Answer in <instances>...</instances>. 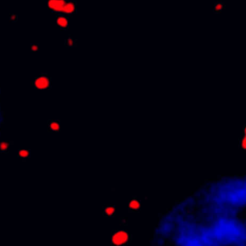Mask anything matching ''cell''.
I'll list each match as a JSON object with an SVG mask.
<instances>
[{"mask_svg":"<svg viewBox=\"0 0 246 246\" xmlns=\"http://www.w3.org/2000/svg\"><path fill=\"white\" fill-rule=\"evenodd\" d=\"M66 2V0H47V5L49 9L55 12L61 13Z\"/></svg>","mask_w":246,"mask_h":246,"instance_id":"6da1fadb","label":"cell"},{"mask_svg":"<svg viewBox=\"0 0 246 246\" xmlns=\"http://www.w3.org/2000/svg\"><path fill=\"white\" fill-rule=\"evenodd\" d=\"M129 235L127 232L123 231L117 232L112 237V242L116 245H122L128 241Z\"/></svg>","mask_w":246,"mask_h":246,"instance_id":"7a4b0ae2","label":"cell"},{"mask_svg":"<svg viewBox=\"0 0 246 246\" xmlns=\"http://www.w3.org/2000/svg\"><path fill=\"white\" fill-rule=\"evenodd\" d=\"M51 85V80L46 75H42L38 77L35 81V86L37 89H46Z\"/></svg>","mask_w":246,"mask_h":246,"instance_id":"3957f363","label":"cell"},{"mask_svg":"<svg viewBox=\"0 0 246 246\" xmlns=\"http://www.w3.org/2000/svg\"><path fill=\"white\" fill-rule=\"evenodd\" d=\"M77 11V4L75 2H66L63 9L62 10V14L64 15H71L74 14Z\"/></svg>","mask_w":246,"mask_h":246,"instance_id":"277c9868","label":"cell"},{"mask_svg":"<svg viewBox=\"0 0 246 246\" xmlns=\"http://www.w3.org/2000/svg\"><path fill=\"white\" fill-rule=\"evenodd\" d=\"M56 24L62 29H67L69 24V19L64 15H60L56 17Z\"/></svg>","mask_w":246,"mask_h":246,"instance_id":"5b68a950","label":"cell"},{"mask_svg":"<svg viewBox=\"0 0 246 246\" xmlns=\"http://www.w3.org/2000/svg\"><path fill=\"white\" fill-rule=\"evenodd\" d=\"M49 129L52 132H58L61 130V123L59 121H51L49 123Z\"/></svg>","mask_w":246,"mask_h":246,"instance_id":"8992f818","label":"cell"},{"mask_svg":"<svg viewBox=\"0 0 246 246\" xmlns=\"http://www.w3.org/2000/svg\"><path fill=\"white\" fill-rule=\"evenodd\" d=\"M129 207L132 209V210H138L140 207V202L138 199H133L129 202Z\"/></svg>","mask_w":246,"mask_h":246,"instance_id":"52a82bcc","label":"cell"},{"mask_svg":"<svg viewBox=\"0 0 246 246\" xmlns=\"http://www.w3.org/2000/svg\"><path fill=\"white\" fill-rule=\"evenodd\" d=\"M225 9V5L222 3V2H218L217 3L214 4V12H217V13H220L223 11Z\"/></svg>","mask_w":246,"mask_h":246,"instance_id":"ba28073f","label":"cell"},{"mask_svg":"<svg viewBox=\"0 0 246 246\" xmlns=\"http://www.w3.org/2000/svg\"><path fill=\"white\" fill-rule=\"evenodd\" d=\"M76 44V40L73 38H69L66 40L65 42V46L67 47H73Z\"/></svg>","mask_w":246,"mask_h":246,"instance_id":"9c48e42d","label":"cell"},{"mask_svg":"<svg viewBox=\"0 0 246 246\" xmlns=\"http://www.w3.org/2000/svg\"><path fill=\"white\" fill-rule=\"evenodd\" d=\"M115 211V208L114 206H107L104 210V212L107 215H112V214H114Z\"/></svg>","mask_w":246,"mask_h":246,"instance_id":"30bf717a","label":"cell"},{"mask_svg":"<svg viewBox=\"0 0 246 246\" xmlns=\"http://www.w3.org/2000/svg\"><path fill=\"white\" fill-rule=\"evenodd\" d=\"M240 146L243 150H246V135H243L241 140H240Z\"/></svg>","mask_w":246,"mask_h":246,"instance_id":"8fae6325","label":"cell"},{"mask_svg":"<svg viewBox=\"0 0 246 246\" xmlns=\"http://www.w3.org/2000/svg\"><path fill=\"white\" fill-rule=\"evenodd\" d=\"M19 155L21 158H27L29 156V151L27 150H22L20 151Z\"/></svg>","mask_w":246,"mask_h":246,"instance_id":"7c38bea8","label":"cell"},{"mask_svg":"<svg viewBox=\"0 0 246 246\" xmlns=\"http://www.w3.org/2000/svg\"><path fill=\"white\" fill-rule=\"evenodd\" d=\"M7 146H8L7 144L5 142H1V144H0V148L2 149V150H6Z\"/></svg>","mask_w":246,"mask_h":246,"instance_id":"4fadbf2b","label":"cell"},{"mask_svg":"<svg viewBox=\"0 0 246 246\" xmlns=\"http://www.w3.org/2000/svg\"><path fill=\"white\" fill-rule=\"evenodd\" d=\"M9 18H10V20H12V21H16V20H17V18H18V17H17V15H15V14H12L10 15V16H9Z\"/></svg>","mask_w":246,"mask_h":246,"instance_id":"5bb4252c","label":"cell"},{"mask_svg":"<svg viewBox=\"0 0 246 246\" xmlns=\"http://www.w3.org/2000/svg\"><path fill=\"white\" fill-rule=\"evenodd\" d=\"M38 45H32V46H31V51H33V52H36V51H38Z\"/></svg>","mask_w":246,"mask_h":246,"instance_id":"9a60e30c","label":"cell"},{"mask_svg":"<svg viewBox=\"0 0 246 246\" xmlns=\"http://www.w3.org/2000/svg\"><path fill=\"white\" fill-rule=\"evenodd\" d=\"M243 135H246V126L244 127V129H243Z\"/></svg>","mask_w":246,"mask_h":246,"instance_id":"2e32d148","label":"cell"}]
</instances>
